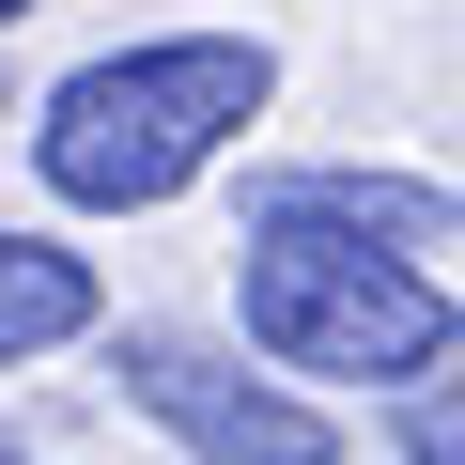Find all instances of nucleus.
I'll use <instances>...</instances> for the list:
<instances>
[{
  "instance_id": "1",
  "label": "nucleus",
  "mask_w": 465,
  "mask_h": 465,
  "mask_svg": "<svg viewBox=\"0 0 465 465\" xmlns=\"http://www.w3.org/2000/svg\"><path fill=\"white\" fill-rule=\"evenodd\" d=\"M264 94H280V47L264 32H155V47L78 63L32 109V171L63 202H94V217H140V202H171L186 171H217L232 140H249Z\"/></svg>"
},
{
  "instance_id": "4",
  "label": "nucleus",
  "mask_w": 465,
  "mask_h": 465,
  "mask_svg": "<svg viewBox=\"0 0 465 465\" xmlns=\"http://www.w3.org/2000/svg\"><path fill=\"white\" fill-rule=\"evenodd\" d=\"M249 232H341V249H450L465 202L450 186H403V171H264L249 186Z\"/></svg>"
},
{
  "instance_id": "5",
  "label": "nucleus",
  "mask_w": 465,
  "mask_h": 465,
  "mask_svg": "<svg viewBox=\"0 0 465 465\" xmlns=\"http://www.w3.org/2000/svg\"><path fill=\"white\" fill-rule=\"evenodd\" d=\"M78 326H94V264L47 249V232H0V372L47 357V341H78Z\"/></svg>"
},
{
  "instance_id": "3",
  "label": "nucleus",
  "mask_w": 465,
  "mask_h": 465,
  "mask_svg": "<svg viewBox=\"0 0 465 465\" xmlns=\"http://www.w3.org/2000/svg\"><path fill=\"white\" fill-rule=\"evenodd\" d=\"M124 403L155 419V434H186L202 465H341V434H326V403H295L280 372H249V357H217V341H186V326H124Z\"/></svg>"
},
{
  "instance_id": "8",
  "label": "nucleus",
  "mask_w": 465,
  "mask_h": 465,
  "mask_svg": "<svg viewBox=\"0 0 465 465\" xmlns=\"http://www.w3.org/2000/svg\"><path fill=\"white\" fill-rule=\"evenodd\" d=\"M0 465H16V450H0Z\"/></svg>"
},
{
  "instance_id": "2",
  "label": "nucleus",
  "mask_w": 465,
  "mask_h": 465,
  "mask_svg": "<svg viewBox=\"0 0 465 465\" xmlns=\"http://www.w3.org/2000/svg\"><path fill=\"white\" fill-rule=\"evenodd\" d=\"M249 341L280 357V372H326V388H372V372H419L434 388V357L465 341L450 326V295L403 264V249H341V232H249Z\"/></svg>"
},
{
  "instance_id": "6",
  "label": "nucleus",
  "mask_w": 465,
  "mask_h": 465,
  "mask_svg": "<svg viewBox=\"0 0 465 465\" xmlns=\"http://www.w3.org/2000/svg\"><path fill=\"white\" fill-rule=\"evenodd\" d=\"M403 465H465V372H434L403 403Z\"/></svg>"
},
{
  "instance_id": "7",
  "label": "nucleus",
  "mask_w": 465,
  "mask_h": 465,
  "mask_svg": "<svg viewBox=\"0 0 465 465\" xmlns=\"http://www.w3.org/2000/svg\"><path fill=\"white\" fill-rule=\"evenodd\" d=\"M16 16H32V0H0V32H16Z\"/></svg>"
}]
</instances>
